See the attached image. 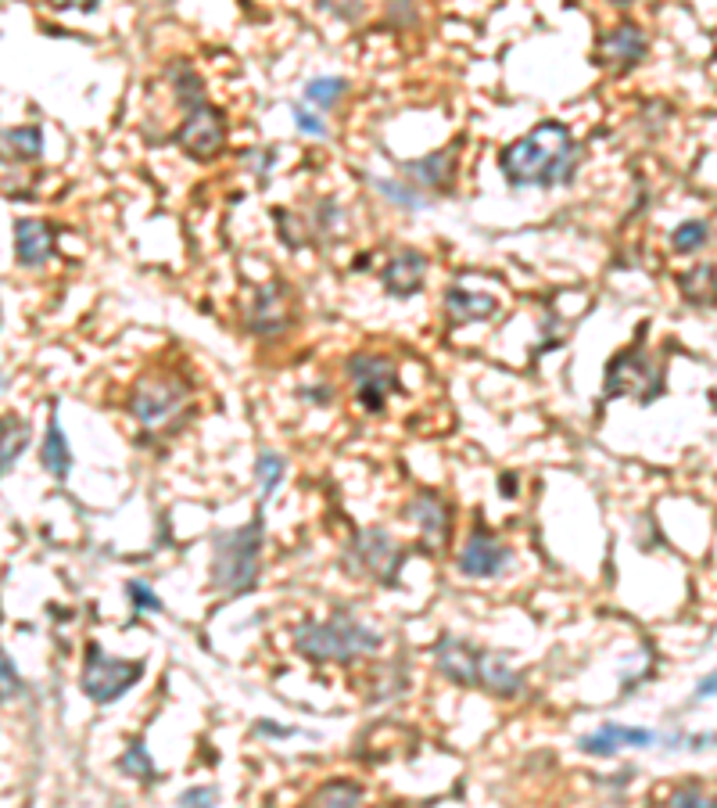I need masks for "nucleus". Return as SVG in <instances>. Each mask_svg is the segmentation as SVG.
Instances as JSON below:
<instances>
[{
  "instance_id": "5",
  "label": "nucleus",
  "mask_w": 717,
  "mask_h": 808,
  "mask_svg": "<svg viewBox=\"0 0 717 808\" xmlns=\"http://www.w3.org/2000/svg\"><path fill=\"white\" fill-rule=\"evenodd\" d=\"M664 392V378L650 356L642 349H628L617 359H610L607 370V396H631L639 402H650Z\"/></svg>"
},
{
  "instance_id": "6",
  "label": "nucleus",
  "mask_w": 717,
  "mask_h": 808,
  "mask_svg": "<svg viewBox=\"0 0 717 808\" xmlns=\"http://www.w3.org/2000/svg\"><path fill=\"white\" fill-rule=\"evenodd\" d=\"M348 378L356 385V399L367 407L370 413H381L388 396L399 388V374H395V364L384 356H351L348 359Z\"/></svg>"
},
{
  "instance_id": "21",
  "label": "nucleus",
  "mask_w": 717,
  "mask_h": 808,
  "mask_svg": "<svg viewBox=\"0 0 717 808\" xmlns=\"http://www.w3.org/2000/svg\"><path fill=\"white\" fill-rule=\"evenodd\" d=\"M682 291L693 305H714L717 302V270L714 267H693L682 277Z\"/></svg>"
},
{
  "instance_id": "28",
  "label": "nucleus",
  "mask_w": 717,
  "mask_h": 808,
  "mask_svg": "<svg viewBox=\"0 0 717 808\" xmlns=\"http://www.w3.org/2000/svg\"><path fill=\"white\" fill-rule=\"evenodd\" d=\"M256 471H259V485H262V496H270L276 485H280V478H284V460H280L276 453H262L259 456V464H256Z\"/></svg>"
},
{
  "instance_id": "13",
  "label": "nucleus",
  "mask_w": 717,
  "mask_h": 808,
  "mask_svg": "<svg viewBox=\"0 0 717 808\" xmlns=\"http://www.w3.org/2000/svg\"><path fill=\"white\" fill-rule=\"evenodd\" d=\"M54 252V230L44 219H15V256L22 267H44Z\"/></svg>"
},
{
  "instance_id": "30",
  "label": "nucleus",
  "mask_w": 717,
  "mask_h": 808,
  "mask_svg": "<svg viewBox=\"0 0 717 808\" xmlns=\"http://www.w3.org/2000/svg\"><path fill=\"white\" fill-rule=\"evenodd\" d=\"M126 590H130L137 611H162V601L144 586V582H130V586H126Z\"/></svg>"
},
{
  "instance_id": "4",
  "label": "nucleus",
  "mask_w": 717,
  "mask_h": 808,
  "mask_svg": "<svg viewBox=\"0 0 717 808\" xmlns=\"http://www.w3.org/2000/svg\"><path fill=\"white\" fill-rule=\"evenodd\" d=\"M144 676V661H122V658H108V654L87 644V665H83V690L94 704H111L119 701L133 682Z\"/></svg>"
},
{
  "instance_id": "1",
  "label": "nucleus",
  "mask_w": 717,
  "mask_h": 808,
  "mask_svg": "<svg viewBox=\"0 0 717 808\" xmlns=\"http://www.w3.org/2000/svg\"><path fill=\"white\" fill-rule=\"evenodd\" d=\"M578 159L582 148L574 144L564 122H542V127H534L531 133L506 148L499 155V165L513 187H556L571 184Z\"/></svg>"
},
{
  "instance_id": "26",
  "label": "nucleus",
  "mask_w": 717,
  "mask_h": 808,
  "mask_svg": "<svg viewBox=\"0 0 717 808\" xmlns=\"http://www.w3.org/2000/svg\"><path fill=\"white\" fill-rule=\"evenodd\" d=\"M25 445H30V424L8 417V421H4V453H0V456H4V464H0V467L11 471V464H15Z\"/></svg>"
},
{
  "instance_id": "15",
  "label": "nucleus",
  "mask_w": 717,
  "mask_h": 808,
  "mask_svg": "<svg viewBox=\"0 0 717 808\" xmlns=\"http://www.w3.org/2000/svg\"><path fill=\"white\" fill-rule=\"evenodd\" d=\"M445 310L453 316V324H470V320H488L499 310V302L481 291H467V288H448L445 291Z\"/></svg>"
},
{
  "instance_id": "12",
  "label": "nucleus",
  "mask_w": 717,
  "mask_h": 808,
  "mask_svg": "<svg viewBox=\"0 0 717 808\" xmlns=\"http://www.w3.org/2000/svg\"><path fill=\"white\" fill-rule=\"evenodd\" d=\"M356 557H359V568L373 575L377 582H395L399 575V564H402V550L395 547V539L381 528H367V532H359L356 539Z\"/></svg>"
},
{
  "instance_id": "27",
  "label": "nucleus",
  "mask_w": 717,
  "mask_h": 808,
  "mask_svg": "<svg viewBox=\"0 0 717 808\" xmlns=\"http://www.w3.org/2000/svg\"><path fill=\"white\" fill-rule=\"evenodd\" d=\"M362 801V787L348 784V779H337L313 794V805H359Z\"/></svg>"
},
{
  "instance_id": "24",
  "label": "nucleus",
  "mask_w": 717,
  "mask_h": 808,
  "mask_svg": "<svg viewBox=\"0 0 717 808\" xmlns=\"http://www.w3.org/2000/svg\"><path fill=\"white\" fill-rule=\"evenodd\" d=\"M345 90H348V83L341 79V76H323V79H313L305 87V97L313 105H319V108H334L337 101H341L345 97Z\"/></svg>"
},
{
  "instance_id": "16",
  "label": "nucleus",
  "mask_w": 717,
  "mask_h": 808,
  "mask_svg": "<svg viewBox=\"0 0 717 808\" xmlns=\"http://www.w3.org/2000/svg\"><path fill=\"white\" fill-rule=\"evenodd\" d=\"M453 162H456V148L434 151V155L420 159V162H405V173H410V180H416V184L442 191L448 187V180H453Z\"/></svg>"
},
{
  "instance_id": "2",
  "label": "nucleus",
  "mask_w": 717,
  "mask_h": 808,
  "mask_svg": "<svg viewBox=\"0 0 717 808\" xmlns=\"http://www.w3.org/2000/svg\"><path fill=\"white\" fill-rule=\"evenodd\" d=\"M259 553H262V510L245 528L219 532L213 542V586L219 593L241 596L259 579Z\"/></svg>"
},
{
  "instance_id": "37",
  "label": "nucleus",
  "mask_w": 717,
  "mask_h": 808,
  "mask_svg": "<svg viewBox=\"0 0 717 808\" xmlns=\"http://www.w3.org/2000/svg\"><path fill=\"white\" fill-rule=\"evenodd\" d=\"M610 4H635V0H610Z\"/></svg>"
},
{
  "instance_id": "23",
  "label": "nucleus",
  "mask_w": 717,
  "mask_h": 808,
  "mask_svg": "<svg viewBox=\"0 0 717 808\" xmlns=\"http://www.w3.org/2000/svg\"><path fill=\"white\" fill-rule=\"evenodd\" d=\"M710 241V227L703 219H685L678 230L671 234V245H674V252H682V256H688V252H699L703 245Z\"/></svg>"
},
{
  "instance_id": "20",
  "label": "nucleus",
  "mask_w": 717,
  "mask_h": 808,
  "mask_svg": "<svg viewBox=\"0 0 717 808\" xmlns=\"http://www.w3.org/2000/svg\"><path fill=\"white\" fill-rule=\"evenodd\" d=\"M413 521L424 528V536L427 539H445V532H448V510H445V504L438 496H431V493H424V496H416V504H413Z\"/></svg>"
},
{
  "instance_id": "32",
  "label": "nucleus",
  "mask_w": 717,
  "mask_h": 808,
  "mask_svg": "<svg viewBox=\"0 0 717 808\" xmlns=\"http://www.w3.org/2000/svg\"><path fill=\"white\" fill-rule=\"evenodd\" d=\"M216 801H219L216 787H194V790L180 794V805H216Z\"/></svg>"
},
{
  "instance_id": "14",
  "label": "nucleus",
  "mask_w": 717,
  "mask_h": 808,
  "mask_svg": "<svg viewBox=\"0 0 717 808\" xmlns=\"http://www.w3.org/2000/svg\"><path fill=\"white\" fill-rule=\"evenodd\" d=\"M427 277V259L420 252H399L395 259L384 267V288L391 291L395 299H410L420 291Z\"/></svg>"
},
{
  "instance_id": "19",
  "label": "nucleus",
  "mask_w": 717,
  "mask_h": 808,
  "mask_svg": "<svg viewBox=\"0 0 717 808\" xmlns=\"http://www.w3.org/2000/svg\"><path fill=\"white\" fill-rule=\"evenodd\" d=\"M481 690H488V693H506V698H510V693L520 690V676L499 658V654H488L485 650L481 654Z\"/></svg>"
},
{
  "instance_id": "9",
  "label": "nucleus",
  "mask_w": 717,
  "mask_h": 808,
  "mask_svg": "<svg viewBox=\"0 0 717 808\" xmlns=\"http://www.w3.org/2000/svg\"><path fill=\"white\" fill-rule=\"evenodd\" d=\"M645 47H650V44H645V33L639 30V25L635 22H621V25H613V30H607L599 36L596 58H599V65H607L610 73L624 76L645 58Z\"/></svg>"
},
{
  "instance_id": "22",
  "label": "nucleus",
  "mask_w": 717,
  "mask_h": 808,
  "mask_svg": "<svg viewBox=\"0 0 717 808\" xmlns=\"http://www.w3.org/2000/svg\"><path fill=\"white\" fill-rule=\"evenodd\" d=\"M4 144H8V155L19 159V162H33L44 155V133L40 127H15L4 133Z\"/></svg>"
},
{
  "instance_id": "3",
  "label": "nucleus",
  "mask_w": 717,
  "mask_h": 808,
  "mask_svg": "<svg viewBox=\"0 0 717 808\" xmlns=\"http://www.w3.org/2000/svg\"><path fill=\"white\" fill-rule=\"evenodd\" d=\"M294 647L302 650V658L313 665H345L359 654H370L381 647V636L367 625L351 622L348 615H334L330 622H305L294 633Z\"/></svg>"
},
{
  "instance_id": "11",
  "label": "nucleus",
  "mask_w": 717,
  "mask_h": 808,
  "mask_svg": "<svg viewBox=\"0 0 717 808\" xmlns=\"http://www.w3.org/2000/svg\"><path fill=\"white\" fill-rule=\"evenodd\" d=\"M481 654L485 650H477L467 639H456V636H442L434 644L438 672L448 682H456V687H481Z\"/></svg>"
},
{
  "instance_id": "31",
  "label": "nucleus",
  "mask_w": 717,
  "mask_h": 808,
  "mask_svg": "<svg viewBox=\"0 0 717 808\" xmlns=\"http://www.w3.org/2000/svg\"><path fill=\"white\" fill-rule=\"evenodd\" d=\"M294 127H298L302 133H313V137H323V133H327V122L316 119L313 111H305V108H294Z\"/></svg>"
},
{
  "instance_id": "35",
  "label": "nucleus",
  "mask_w": 717,
  "mask_h": 808,
  "mask_svg": "<svg viewBox=\"0 0 717 808\" xmlns=\"http://www.w3.org/2000/svg\"><path fill=\"white\" fill-rule=\"evenodd\" d=\"M54 11H68V8H79V11H97L101 8V0H47Z\"/></svg>"
},
{
  "instance_id": "29",
  "label": "nucleus",
  "mask_w": 717,
  "mask_h": 808,
  "mask_svg": "<svg viewBox=\"0 0 717 808\" xmlns=\"http://www.w3.org/2000/svg\"><path fill=\"white\" fill-rule=\"evenodd\" d=\"M373 187L381 191V194H388V198H395V202L405 205V208H424V202H420V194H413L410 187H399L395 180H373Z\"/></svg>"
},
{
  "instance_id": "18",
  "label": "nucleus",
  "mask_w": 717,
  "mask_h": 808,
  "mask_svg": "<svg viewBox=\"0 0 717 808\" xmlns=\"http://www.w3.org/2000/svg\"><path fill=\"white\" fill-rule=\"evenodd\" d=\"M40 460H44V471H47L51 478L65 482L68 467H73V450H68V442H65V431H62V424H58V417H51L47 435H44V453H40Z\"/></svg>"
},
{
  "instance_id": "25",
  "label": "nucleus",
  "mask_w": 717,
  "mask_h": 808,
  "mask_svg": "<svg viewBox=\"0 0 717 808\" xmlns=\"http://www.w3.org/2000/svg\"><path fill=\"white\" fill-rule=\"evenodd\" d=\"M119 769H122V773H130V776H137V779H144V784H151V779H154V765H151V755H148L144 741H133L130 747L122 751Z\"/></svg>"
},
{
  "instance_id": "34",
  "label": "nucleus",
  "mask_w": 717,
  "mask_h": 808,
  "mask_svg": "<svg viewBox=\"0 0 717 808\" xmlns=\"http://www.w3.org/2000/svg\"><path fill=\"white\" fill-rule=\"evenodd\" d=\"M0 668H4V701H11V698H15V693L22 690V682H19L15 665H11L8 654H4V665H0Z\"/></svg>"
},
{
  "instance_id": "36",
  "label": "nucleus",
  "mask_w": 717,
  "mask_h": 808,
  "mask_svg": "<svg viewBox=\"0 0 717 808\" xmlns=\"http://www.w3.org/2000/svg\"><path fill=\"white\" fill-rule=\"evenodd\" d=\"M699 698H717V672H710L707 679H699Z\"/></svg>"
},
{
  "instance_id": "8",
  "label": "nucleus",
  "mask_w": 717,
  "mask_h": 808,
  "mask_svg": "<svg viewBox=\"0 0 717 808\" xmlns=\"http://www.w3.org/2000/svg\"><path fill=\"white\" fill-rule=\"evenodd\" d=\"M184 402H187L184 385L173 381V378H159V374H151V378H144L137 385L130 410L140 424H165L169 417L184 407Z\"/></svg>"
},
{
  "instance_id": "17",
  "label": "nucleus",
  "mask_w": 717,
  "mask_h": 808,
  "mask_svg": "<svg viewBox=\"0 0 717 808\" xmlns=\"http://www.w3.org/2000/svg\"><path fill=\"white\" fill-rule=\"evenodd\" d=\"M280 299H284V291H280V284H265V288H259L256 310H251V327L262 331V334H276L280 327H284V324H287V316H284V305H280Z\"/></svg>"
},
{
  "instance_id": "7",
  "label": "nucleus",
  "mask_w": 717,
  "mask_h": 808,
  "mask_svg": "<svg viewBox=\"0 0 717 808\" xmlns=\"http://www.w3.org/2000/svg\"><path fill=\"white\" fill-rule=\"evenodd\" d=\"M176 144L184 148L191 159H198V162L216 159L222 151V144H227V122H222V116L213 105L191 108L187 122L176 133Z\"/></svg>"
},
{
  "instance_id": "33",
  "label": "nucleus",
  "mask_w": 717,
  "mask_h": 808,
  "mask_svg": "<svg viewBox=\"0 0 717 808\" xmlns=\"http://www.w3.org/2000/svg\"><path fill=\"white\" fill-rule=\"evenodd\" d=\"M671 805H710V798L699 787H682L671 794Z\"/></svg>"
},
{
  "instance_id": "10",
  "label": "nucleus",
  "mask_w": 717,
  "mask_h": 808,
  "mask_svg": "<svg viewBox=\"0 0 717 808\" xmlns=\"http://www.w3.org/2000/svg\"><path fill=\"white\" fill-rule=\"evenodd\" d=\"M506 564H510V547L491 536L485 525H477L467 539V547L459 553V571L470 579H491V575H499Z\"/></svg>"
}]
</instances>
